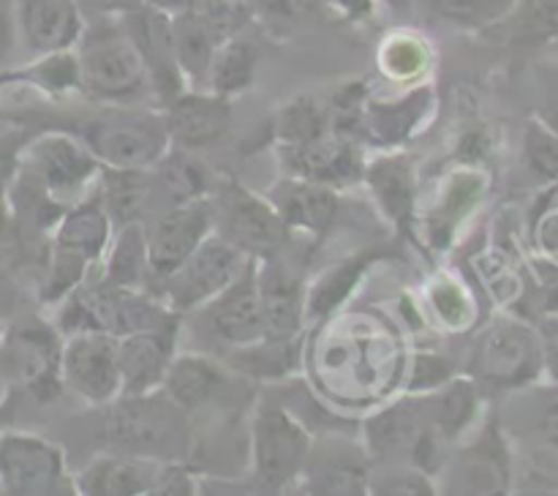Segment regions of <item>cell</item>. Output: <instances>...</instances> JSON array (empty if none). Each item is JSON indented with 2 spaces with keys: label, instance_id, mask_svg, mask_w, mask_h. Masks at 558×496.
Listing matches in <instances>:
<instances>
[{
  "label": "cell",
  "instance_id": "cell-1",
  "mask_svg": "<svg viewBox=\"0 0 558 496\" xmlns=\"http://www.w3.org/2000/svg\"><path fill=\"white\" fill-rule=\"evenodd\" d=\"M104 441L112 452L167 463L183 461L191 452V420L178 401L158 392L118 396L107 403Z\"/></svg>",
  "mask_w": 558,
  "mask_h": 496
},
{
  "label": "cell",
  "instance_id": "cell-2",
  "mask_svg": "<svg viewBox=\"0 0 558 496\" xmlns=\"http://www.w3.org/2000/svg\"><path fill=\"white\" fill-rule=\"evenodd\" d=\"M82 74V90L107 104L136 101L150 87L142 55L131 38L123 16L85 22L74 44Z\"/></svg>",
  "mask_w": 558,
  "mask_h": 496
},
{
  "label": "cell",
  "instance_id": "cell-3",
  "mask_svg": "<svg viewBox=\"0 0 558 496\" xmlns=\"http://www.w3.org/2000/svg\"><path fill=\"white\" fill-rule=\"evenodd\" d=\"M101 167L150 169L169 153L167 118L145 109H104L74 129Z\"/></svg>",
  "mask_w": 558,
  "mask_h": 496
},
{
  "label": "cell",
  "instance_id": "cell-4",
  "mask_svg": "<svg viewBox=\"0 0 558 496\" xmlns=\"http://www.w3.org/2000/svg\"><path fill=\"white\" fill-rule=\"evenodd\" d=\"M60 358V330L41 319H20L0 336V371L5 387H20L36 401H52L63 390Z\"/></svg>",
  "mask_w": 558,
  "mask_h": 496
},
{
  "label": "cell",
  "instance_id": "cell-5",
  "mask_svg": "<svg viewBox=\"0 0 558 496\" xmlns=\"http://www.w3.org/2000/svg\"><path fill=\"white\" fill-rule=\"evenodd\" d=\"M254 469L262 485L278 491L303 474L311 458V436L281 403L262 401L251 428Z\"/></svg>",
  "mask_w": 558,
  "mask_h": 496
},
{
  "label": "cell",
  "instance_id": "cell-6",
  "mask_svg": "<svg viewBox=\"0 0 558 496\" xmlns=\"http://www.w3.org/2000/svg\"><path fill=\"white\" fill-rule=\"evenodd\" d=\"M58 445L25 431L0 434V491L11 496L76 494Z\"/></svg>",
  "mask_w": 558,
  "mask_h": 496
},
{
  "label": "cell",
  "instance_id": "cell-7",
  "mask_svg": "<svg viewBox=\"0 0 558 496\" xmlns=\"http://www.w3.org/2000/svg\"><path fill=\"white\" fill-rule=\"evenodd\" d=\"M213 221H218L216 234L243 251L248 259L262 262L278 256L287 232V223L276 205L254 196L234 180H229L218 194V202L213 205Z\"/></svg>",
  "mask_w": 558,
  "mask_h": 496
},
{
  "label": "cell",
  "instance_id": "cell-8",
  "mask_svg": "<svg viewBox=\"0 0 558 496\" xmlns=\"http://www.w3.org/2000/svg\"><path fill=\"white\" fill-rule=\"evenodd\" d=\"M254 259L234 249L232 243L221 238V234H207L199 243V249L178 267L167 283V298L172 311H189L196 305L210 303L216 294H221L234 278L243 276L245 267Z\"/></svg>",
  "mask_w": 558,
  "mask_h": 496
},
{
  "label": "cell",
  "instance_id": "cell-9",
  "mask_svg": "<svg viewBox=\"0 0 558 496\" xmlns=\"http://www.w3.org/2000/svg\"><path fill=\"white\" fill-rule=\"evenodd\" d=\"M543 368V347L521 322H494L472 352L474 379L490 387H521Z\"/></svg>",
  "mask_w": 558,
  "mask_h": 496
},
{
  "label": "cell",
  "instance_id": "cell-10",
  "mask_svg": "<svg viewBox=\"0 0 558 496\" xmlns=\"http://www.w3.org/2000/svg\"><path fill=\"white\" fill-rule=\"evenodd\" d=\"M20 164L47 189L54 202L65 207L96 178V172H101L98 158L71 134H44L25 142Z\"/></svg>",
  "mask_w": 558,
  "mask_h": 496
},
{
  "label": "cell",
  "instance_id": "cell-11",
  "mask_svg": "<svg viewBox=\"0 0 558 496\" xmlns=\"http://www.w3.org/2000/svg\"><path fill=\"white\" fill-rule=\"evenodd\" d=\"M60 379L87 403L107 407L120 396L118 338L101 330L69 336L60 358Z\"/></svg>",
  "mask_w": 558,
  "mask_h": 496
},
{
  "label": "cell",
  "instance_id": "cell-12",
  "mask_svg": "<svg viewBox=\"0 0 558 496\" xmlns=\"http://www.w3.org/2000/svg\"><path fill=\"white\" fill-rule=\"evenodd\" d=\"M213 205L205 196L178 202L172 210L163 213L147 234V267L153 278H169L210 234Z\"/></svg>",
  "mask_w": 558,
  "mask_h": 496
},
{
  "label": "cell",
  "instance_id": "cell-13",
  "mask_svg": "<svg viewBox=\"0 0 558 496\" xmlns=\"http://www.w3.org/2000/svg\"><path fill=\"white\" fill-rule=\"evenodd\" d=\"M123 25L129 27L136 49L142 55L150 87L158 93L163 104L174 101L183 93V71L174 58L172 44V14L142 5L134 14L123 16Z\"/></svg>",
  "mask_w": 558,
  "mask_h": 496
},
{
  "label": "cell",
  "instance_id": "cell-14",
  "mask_svg": "<svg viewBox=\"0 0 558 496\" xmlns=\"http://www.w3.org/2000/svg\"><path fill=\"white\" fill-rule=\"evenodd\" d=\"M174 332L178 325H167L118 338L120 396L150 392L163 385L174 360Z\"/></svg>",
  "mask_w": 558,
  "mask_h": 496
},
{
  "label": "cell",
  "instance_id": "cell-15",
  "mask_svg": "<svg viewBox=\"0 0 558 496\" xmlns=\"http://www.w3.org/2000/svg\"><path fill=\"white\" fill-rule=\"evenodd\" d=\"M207 325L221 341L232 347H248L265 338V316H262L259 281L256 267L248 265L243 276L234 278L221 294L207 303Z\"/></svg>",
  "mask_w": 558,
  "mask_h": 496
},
{
  "label": "cell",
  "instance_id": "cell-16",
  "mask_svg": "<svg viewBox=\"0 0 558 496\" xmlns=\"http://www.w3.org/2000/svg\"><path fill=\"white\" fill-rule=\"evenodd\" d=\"M14 5L22 44L36 58L58 49H74L85 31V16L76 0H14Z\"/></svg>",
  "mask_w": 558,
  "mask_h": 496
},
{
  "label": "cell",
  "instance_id": "cell-17",
  "mask_svg": "<svg viewBox=\"0 0 558 496\" xmlns=\"http://www.w3.org/2000/svg\"><path fill=\"white\" fill-rule=\"evenodd\" d=\"M283 161L294 178L314 180V183L330 185V189L357 183L365 172L363 156L347 134H325L305 145L283 147Z\"/></svg>",
  "mask_w": 558,
  "mask_h": 496
},
{
  "label": "cell",
  "instance_id": "cell-18",
  "mask_svg": "<svg viewBox=\"0 0 558 496\" xmlns=\"http://www.w3.org/2000/svg\"><path fill=\"white\" fill-rule=\"evenodd\" d=\"M430 428L434 425H430L428 398H401L365 423V439L368 450L379 461H396V458L412 461L414 447Z\"/></svg>",
  "mask_w": 558,
  "mask_h": 496
},
{
  "label": "cell",
  "instance_id": "cell-19",
  "mask_svg": "<svg viewBox=\"0 0 558 496\" xmlns=\"http://www.w3.org/2000/svg\"><path fill=\"white\" fill-rule=\"evenodd\" d=\"M169 140L183 147H205L221 140L232 123V104L218 93H180L167 104Z\"/></svg>",
  "mask_w": 558,
  "mask_h": 496
},
{
  "label": "cell",
  "instance_id": "cell-20",
  "mask_svg": "<svg viewBox=\"0 0 558 496\" xmlns=\"http://www.w3.org/2000/svg\"><path fill=\"white\" fill-rule=\"evenodd\" d=\"M262 298V316H265V338H292L300 332L305 316L303 281L278 262V256L267 259L265 270L256 273Z\"/></svg>",
  "mask_w": 558,
  "mask_h": 496
},
{
  "label": "cell",
  "instance_id": "cell-21",
  "mask_svg": "<svg viewBox=\"0 0 558 496\" xmlns=\"http://www.w3.org/2000/svg\"><path fill=\"white\" fill-rule=\"evenodd\" d=\"M156 467V461L123 456V452H109V456L93 458V461L82 469L80 477L74 480V488L76 494L87 496L150 494Z\"/></svg>",
  "mask_w": 558,
  "mask_h": 496
},
{
  "label": "cell",
  "instance_id": "cell-22",
  "mask_svg": "<svg viewBox=\"0 0 558 496\" xmlns=\"http://www.w3.org/2000/svg\"><path fill=\"white\" fill-rule=\"evenodd\" d=\"M163 390L172 401H178L185 412L207 407L218 401L229 387V374L218 363L202 354H183L174 358L163 379Z\"/></svg>",
  "mask_w": 558,
  "mask_h": 496
},
{
  "label": "cell",
  "instance_id": "cell-23",
  "mask_svg": "<svg viewBox=\"0 0 558 496\" xmlns=\"http://www.w3.org/2000/svg\"><path fill=\"white\" fill-rule=\"evenodd\" d=\"M510 474V452L501 439L499 425H490L483 439L474 441L458 461L456 485H461L458 491H469V494H496V491H507Z\"/></svg>",
  "mask_w": 558,
  "mask_h": 496
},
{
  "label": "cell",
  "instance_id": "cell-24",
  "mask_svg": "<svg viewBox=\"0 0 558 496\" xmlns=\"http://www.w3.org/2000/svg\"><path fill=\"white\" fill-rule=\"evenodd\" d=\"M363 180L371 185L385 216H390L396 227L409 229L417 196L414 164L407 156H381L365 164Z\"/></svg>",
  "mask_w": 558,
  "mask_h": 496
},
{
  "label": "cell",
  "instance_id": "cell-25",
  "mask_svg": "<svg viewBox=\"0 0 558 496\" xmlns=\"http://www.w3.org/2000/svg\"><path fill=\"white\" fill-rule=\"evenodd\" d=\"M276 210L281 213L287 227H300L305 232H327L338 213V196L330 185L314 183V180L294 178L287 180L276 191Z\"/></svg>",
  "mask_w": 558,
  "mask_h": 496
},
{
  "label": "cell",
  "instance_id": "cell-26",
  "mask_svg": "<svg viewBox=\"0 0 558 496\" xmlns=\"http://www.w3.org/2000/svg\"><path fill=\"white\" fill-rule=\"evenodd\" d=\"M54 227L58 229H54L52 245L74 251V254L85 256L87 262H96L109 245L112 218L104 210L101 199H80L65 207V213Z\"/></svg>",
  "mask_w": 558,
  "mask_h": 496
},
{
  "label": "cell",
  "instance_id": "cell-27",
  "mask_svg": "<svg viewBox=\"0 0 558 496\" xmlns=\"http://www.w3.org/2000/svg\"><path fill=\"white\" fill-rule=\"evenodd\" d=\"M430 101H434V90L430 87H417V90H412V96H403L398 101L363 104L360 123L376 142L396 145V142L407 140L417 129L420 120L428 114Z\"/></svg>",
  "mask_w": 558,
  "mask_h": 496
},
{
  "label": "cell",
  "instance_id": "cell-28",
  "mask_svg": "<svg viewBox=\"0 0 558 496\" xmlns=\"http://www.w3.org/2000/svg\"><path fill=\"white\" fill-rule=\"evenodd\" d=\"M153 178L147 169L101 167V205L109 213L112 223H140V218L150 210Z\"/></svg>",
  "mask_w": 558,
  "mask_h": 496
},
{
  "label": "cell",
  "instance_id": "cell-29",
  "mask_svg": "<svg viewBox=\"0 0 558 496\" xmlns=\"http://www.w3.org/2000/svg\"><path fill=\"white\" fill-rule=\"evenodd\" d=\"M227 38L216 31L213 25H207L202 16H196L194 11L180 9L178 14H172V44H174V58H178L180 71L183 76L191 80H205L207 71H210L213 55Z\"/></svg>",
  "mask_w": 558,
  "mask_h": 496
},
{
  "label": "cell",
  "instance_id": "cell-30",
  "mask_svg": "<svg viewBox=\"0 0 558 496\" xmlns=\"http://www.w3.org/2000/svg\"><path fill=\"white\" fill-rule=\"evenodd\" d=\"M256 63H259V52L251 41L245 38H227L221 47L213 55L210 71H207V80H210L213 90L218 96H234V93H243L245 87L254 82L256 76Z\"/></svg>",
  "mask_w": 558,
  "mask_h": 496
},
{
  "label": "cell",
  "instance_id": "cell-31",
  "mask_svg": "<svg viewBox=\"0 0 558 496\" xmlns=\"http://www.w3.org/2000/svg\"><path fill=\"white\" fill-rule=\"evenodd\" d=\"M150 278L147 267V234L142 223H125L107 259L104 281L123 289H142Z\"/></svg>",
  "mask_w": 558,
  "mask_h": 496
},
{
  "label": "cell",
  "instance_id": "cell-32",
  "mask_svg": "<svg viewBox=\"0 0 558 496\" xmlns=\"http://www.w3.org/2000/svg\"><path fill=\"white\" fill-rule=\"evenodd\" d=\"M430 16L461 31H488L512 14L518 0H417Z\"/></svg>",
  "mask_w": 558,
  "mask_h": 496
},
{
  "label": "cell",
  "instance_id": "cell-33",
  "mask_svg": "<svg viewBox=\"0 0 558 496\" xmlns=\"http://www.w3.org/2000/svg\"><path fill=\"white\" fill-rule=\"evenodd\" d=\"M11 80L25 82L36 90L49 93V96H63V93L82 90L80 63H76L74 49H58V52L38 55L36 63L22 71H5Z\"/></svg>",
  "mask_w": 558,
  "mask_h": 496
},
{
  "label": "cell",
  "instance_id": "cell-34",
  "mask_svg": "<svg viewBox=\"0 0 558 496\" xmlns=\"http://www.w3.org/2000/svg\"><path fill=\"white\" fill-rule=\"evenodd\" d=\"M376 256H379L376 251H365V254L349 256L341 265L332 267L330 273H325V276L316 281V287L311 289L308 300H305V311H308L311 316H325L330 314V311H336L338 305H341V300H347L349 292L357 287L363 273L374 265Z\"/></svg>",
  "mask_w": 558,
  "mask_h": 496
},
{
  "label": "cell",
  "instance_id": "cell-35",
  "mask_svg": "<svg viewBox=\"0 0 558 496\" xmlns=\"http://www.w3.org/2000/svg\"><path fill=\"white\" fill-rule=\"evenodd\" d=\"M501 25L521 44H550L558 36V0H518Z\"/></svg>",
  "mask_w": 558,
  "mask_h": 496
},
{
  "label": "cell",
  "instance_id": "cell-36",
  "mask_svg": "<svg viewBox=\"0 0 558 496\" xmlns=\"http://www.w3.org/2000/svg\"><path fill=\"white\" fill-rule=\"evenodd\" d=\"M327 120L330 114L314 98H294L278 114L276 136L283 142V147L305 145V142H314L327 134Z\"/></svg>",
  "mask_w": 558,
  "mask_h": 496
},
{
  "label": "cell",
  "instance_id": "cell-37",
  "mask_svg": "<svg viewBox=\"0 0 558 496\" xmlns=\"http://www.w3.org/2000/svg\"><path fill=\"white\" fill-rule=\"evenodd\" d=\"M379 63L385 74L396 76V80H412V76L423 74L425 65L430 63L428 44L414 33H396L381 44Z\"/></svg>",
  "mask_w": 558,
  "mask_h": 496
},
{
  "label": "cell",
  "instance_id": "cell-38",
  "mask_svg": "<svg viewBox=\"0 0 558 496\" xmlns=\"http://www.w3.org/2000/svg\"><path fill=\"white\" fill-rule=\"evenodd\" d=\"M308 491L311 494H368L371 491V474L363 461H330L319 463L314 472L308 474Z\"/></svg>",
  "mask_w": 558,
  "mask_h": 496
},
{
  "label": "cell",
  "instance_id": "cell-39",
  "mask_svg": "<svg viewBox=\"0 0 558 496\" xmlns=\"http://www.w3.org/2000/svg\"><path fill=\"white\" fill-rule=\"evenodd\" d=\"M251 352H245L243 363L238 365L248 376H278L287 374L294 365V354H298V336L292 338H259L256 343H248Z\"/></svg>",
  "mask_w": 558,
  "mask_h": 496
},
{
  "label": "cell",
  "instance_id": "cell-40",
  "mask_svg": "<svg viewBox=\"0 0 558 496\" xmlns=\"http://www.w3.org/2000/svg\"><path fill=\"white\" fill-rule=\"evenodd\" d=\"M158 164H161L158 180L167 185V191L174 196V202H189V199H199V196H205L207 178L205 172H202L199 164L180 156V153H172V156L167 153Z\"/></svg>",
  "mask_w": 558,
  "mask_h": 496
},
{
  "label": "cell",
  "instance_id": "cell-41",
  "mask_svg": "<svg viewBox=\"0 0 558 496\" xmlns=\"http://www.w3.org/2000/svg\"><path fill=\"white\" fill-rule=\"evenodd\" d=\"M480 196H483V178L480 174H458L450 183V189H447V196L441 199L439 210H436V216H439L436 227H441L445 234L450 232L466 216L469 207L477 205Z\"/></svg>",
  "mask_w": 558,
  "mask_h": 496
},
{
  "label": "cell",
  "instance_id": "cell-42",
  "mask_svg": "<svg viewBox=\"0 0 558 496\" xmlns=\"http://www.w3.org/2000/svg\"><path fill=\"white\" fill-rule=\"evenodd\" d=\"M529 167L543 178H558V136L539 120H532L526 129V142H523Z\"/></svg>",
  "mask_w": 558,
  "mask_h": 496
},
{
  "label": "cell",
  "instance_id": "cell-43",
  "mask_svg": "<svg viewBox=\"0 0 558 496\" xmlns=\"http://www.w3.org/2000/svg\"><path fill=\"white\" fill-rule=\"evenodd\" d=\"M25 134H3L0 136V229L5 223V210H9V189L16 178V169L22 161V147H25Z\"/></svg>",
  "mask_w": 558,
  "mask_h": 496
},
{
  "label": "cell",
  "instance_id": "cell-44",
  "mask_svg": "<svg viewBox=\"0 0 558 496\" xmlns=\"http://www.w3.org/2000/svg\"><path fill=\"white\" fill-rule=\"evenodd\" d=\"M371 485H379V494H434L430 488V474L420 472V469H392L385 477H371Z\"/></svg>",
  "mask_w": 558,
  "mask_h": 496
},
{
  "label": "cell",
  "instance_id": "cell-45",
  "mask_svg": "<svg viewBox=\"0 0 558 496\" xmlns=\"http://www.w3.org/2000/svg\"><path fill=\"white\" fill-rule=\"evenodd\" d=\"M150 494L156 496H189L194 494V477L183 461H167L158 463L156 474H153Z\"/></svg>",
  "mask_w": 558,
  "mask_h": 496
},
{
  "label": "cell",
  "instance_id": "cell-46",
  "mask_svg": "<svg viewBox=\"0 0 558 496\" xmlns=\"http://www.w3.org/2000/svg\"><path fill=\"white\" fill-rule=\"evenodd\" d=\"M534 431L545 445L558 447V390L545 392L534 407Z\"/></svg>",
  "mask_w": 558,
  "mask_h": 496
},
{
  "label": "cell",
  "instance_id": "cell-47",
  "mask_svg": "<svg viewBox=\"0 0 558 496\" xmlns=\"http://www.w3.org/2000/svg\"><path fill=\"white\" fill-rule=\"evenodd\" d=\"M82 16L87 20H107V16L134 14L145 5V0H76Z\"/></svg>",
  "mask_w": 558,
  "mask_h": 496
},
{
  "label": "cell",
  "instance_id": "cell-48",
  "mask_svg": "<svg viewBox=\"0 0 558 496\" xmlns=\"http://www.w3.org/2000/svg\"><path fill=\"white\" fill-rule=\"evenodd\" d=\"M16 5L14 0H0V71H5V65L11 63L16 49Z\"/></svg>",
  "mask_w": 558,
  "mask_h": 496
},
{
  "label": "cell",
  "instance_id": "cell-49",
  "mask_svg": "<svg viewBox=\"0 0 558 496\" xmlns=\"http://www.w3.org/2000/svg\"><path fill=\"white\" fill-rule=\"evenodd\" d=\"M262 11L270 16L272 22H298L308 16L322 0H259Z\"/></svg>",
  "mask_w": 558,
  "mask_h": 496
},
{
  "label": "cell",
  "instance_id": "cell-50",
  "mask_svg": "<svg viewBox=\"0 0 558 496\" xmlns=\"http://www.w3.org/2000/svg\"><path fill=\"white\" fill-rule=\"evenodd\" d=\"M22 300L25 298H22V289L20 283H16V278L0 265V322H3V325L20 314Z\"/></svg>",
  "mask_w": 558,
  "mask_h": 496
},
{
  "label": "cell",
  "instance_id": "cell-51",
  "mask_svg": "<svg viewBox=\"0 0 558 496\" xmlns=\"http://www.w3.org/2000/svg\"><path fill=\"white\" fill-rule=\"evenodd\" d=\"M347 22H371L376 16V0H325Z\"/></svg>",
  "mask_w": 558,
  "mask_h": 496
},
{
  "label": "cell",
  "instance_id": "cell-52",
  "mask_svg": "<svg viewBox=\"0 0 558 496\" xmlns=\"http://www.w3.org/2000/svg\"><path fill=\"white\" fill-rule=\"evenodd\" d=\"M545 125L558 136V74L556 80L550 82V93H548V104H545Z\"/></svg>",
  "mask_w": 558,
  "mask_h": 496
},
{
  "label": "cell",
  "instance_id": "cell-53",
  "mask_svg": "<svg viewBox=\"0 0 558 496\" xmlns=\"http://www.w3.org/2000/svg\"><path fill=\"white\" fill-rule=\"evenodd\" d=\"M185 3H189V0H145V5H150V9L156 11H163V14H178Z\"/></svg>",
  "mask_w": 558,
  "mask_h": 496
},
{
  "label": "cell",
  "instance_id": "cell-54",
  "mask_svg": "<svg viewBox=\"0 0 558 496\" xmlns=\"http://www.w3.org/2000/svg\"><path fill=\"white\" fill-rule=\"evenodd\" d=\"M387 3L392 5V11H403V9H407L409 0H387Z\"/></svg>",
  "mask_w": 558,
  "mask_h": 496
},
{
  "label": "cell",
  "instance_id": "cell-55",
  "mask_svg": "<svg viewBox=\"0 0 558 496\" xmlns=\"http://www.w3.org/2000/svg\"><path fill=\"white\" fill-rule=\"evenodd\" d=\"M5 392V379H3V371H0V398H3Z\"/></svg>",
  "mask_w": 558,
  "mask_h": 496
},
{
  "label": "cell",
  "instance_id": "cell-56",
  "mask_svg": "<svg viewBox=\"0 0 558 496\" xmlns=\"http://www.w3.org/2000/svg\"><path fill=\"white\" fill-rule=\"evenodd\" d=\"M550 47H554V49H556V55H558V36L554 38V41H550Z\"/></svg>",
  "mask_w": 558,
  "mask_h": 496
},
{
  "label": "cell",
  "instance_id": "cell-57",
  "mask_svg": "<svg viewBox=\"0 0 558 496\" xmlns=\"http://www.w3.org/2000/svg\"><path fill=\"white\" fill-rule=\"evenodd\" d=\"M3 330H5V325H3V322H0V336H3Z\"/></svg>",
  "mask_w": 558,
  "mask_h": 496
}]
</instances>
